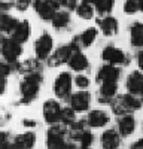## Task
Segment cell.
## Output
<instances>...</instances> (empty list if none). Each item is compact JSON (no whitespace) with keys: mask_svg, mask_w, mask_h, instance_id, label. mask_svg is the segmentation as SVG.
Listing matches in <instances>:
<instances>
[{"mask_svg":"<svg viewBox=\"0 0 143 149\" xmlns=\"http://www.w3.org/2000/svg\"><path fill=\"white\" fill-rule=\"evenodd\" d=\"M81 145H82V148H90V145L92 143V134L90 133V131H85L83 133V136L81 137Z\"/></svg>","mask_w":143,"mask_h":149,"instance_id":"cell-34","label":"cell"},{"mask_svg":"<svg viewBox=\"0 0 143 149\" xmlns=\"http://www.w3.org/2000/svg\"><path fill=\"white\" fill-rule=\"evenodd\" d=\"M125 86L130 94L143 95V73L140 70H134L128 74Z\"/></svg>","mask_w":143,"mask_h":149,"instance_id":"cell-11","label":"cell"},{"mask_svg":"<svg viewBox=\"0 0 143 149\" xmlns=\"http://www.w3.org/2000/svg\"><path fill=\"white\" fill-rule=\"evenodd\" d=\"M22 52V43L17 42L12 37H3L2 40V54L3 58L6 60V63H17L18 57Z\"/></svg>","mask_w":143,"mask_h":149,"instance_id":"cell-4","label":"cell"},{"mask_svg":"<svg viewBox=\"0 0 143 149\" xmlns=\"http://www.w3.org/2000/svg\"><path fill=\"white\" fill-rule=\"evenodd\" d=\"M139 6H140V10L143 12V0H139Z\"/></svg>","mask_w":143,"mask_h":149,"instance_id":"cell-39","label":"cell"},{"mask_svg":"<svg viewBox=\"0 0 143 149\" xmlns=\"http://www.w3.org/2000/svg\"><path fill=\"white\" fill-rule=\"evenodd\" d=\"M97 26L104 36H115L118 33V19L112 15H106L97 19Z\"/></svg>","mask_w":143,"mask_h":149,"instance_id":"cell-13","label":"cell"},{"mask_svg":"<svg viewBox=\"0 0 143 149\" xmlns=\"http://www.w3.org/2000/svg\"><path fill=\"white\" fill-rule=\"evenodd\" d=\"M125 100L127 103L130 104V107L136 110V109H140L143 106V95H137V94H125Z\"/></svg>","mask_w":143,"mask_h":149,"instance_id":"cell-28","label":"cell"},{"mask_svg":"<svg viewBox=\"0 0 143 149\" xmlns=\"http://www.w3.org/2000/svg\"><path fill=\"white\" fill-rule=\"evenodd\" d=\"M110 106H112L113 113H116L118 116L130 115L131 112H134L133 109L130 107V104L127 103V100H125V95H119V97L113 98V100L110 102Z\"/></svg>","mask_w":143,"mask_h":149,"instance_id":"cell-18","label":"cell"},{"mask_svg":"<svg viewBox=\"0 0 143 149\" xmlns=\"http://www.w3.org/2000/svg\"><path fill=\"white\" fill-rule=\"evenodd\" d=\"M30 33H31L30 22L27 19H24V21H19L18 27L15 29L14 33L10 34V37H12V39H15L17 42H19V43H26L28 40V37H30Z\"/></svg>","mask_w":143,"mask_h":149,"instance_id":"cell-16","label":"cell"},{"mask_svg":"<svg viewBox=\"0 0 143 149\" xmlns=\"http://www.w3.org/2000/svg\"><path fill=\"white\" fill-rule=\"evenodd\" d=\"M118 128H119V134L124 136V137H127V136H130L131 133L134 131L136 128V121L134 118L131 115H124L119 118L118 121Z\"/></svg>","mask_w":143,"mask_h":149,"instance_id":"cell-20","label":"cell"},{"mask_svg":"<svg viewBox=\"0 0 143 149\" xmlns=\"http://www.w3.org/2000/svg\"><path fill=\"white\" fill-rule=\"evenodd\" d=\"M121 143V137L115 130H106L101 134V146L103 149H118Z\"/></svg>","mask_w":143,"mask_h":149,"instance_id":"cell-17","label":"cell"},{"mask_svg":"<svg viewBox=\"0 0 143 149\" xmlns=\"http://www.w3.org/2000/svg\"><path fill=\"white\" fill-rule=\"evenodd\" d=\"M64 134H66V125H52L46 133V146L48 149H64Z\"/></svg>","mask_w":143,"mask_h":149,"instance_id":"cell-3","label":"cell"},{"mask_svg":"<svg viewBox=\"0 0 143 149\" xmlns=\"http://www.w3.org/2000/svg\"><path fill=\"white\" fill-rule=\"evenodd\" d=\"M90 103H91V94L87 90H81L70 95V107H73L76 112L88 110Z\"/></svg>","mask_w":143,"mask_h":149,"instance_id":"cell-10","label":"cell"},{"mask_svg":"<svg viewBox=\"0 0 143 149\" xmlns=\"http://www.w3.org/2000/svg\"><path fill=\"white\" fill-rule=\"evenodd\" d=\"M54 48V39L49 33H42L39 39L34 42V52L39 60H48L51 57Z\"/></svg>","mask_w":143,"mask_h":149,"instance_id":"cell-6","label":"cell"},{"mask_svg":"<svg viewBox=\"0 0 143 149\" xmlns=\"http://www.w3.org/2000/svg\"><path fill=\"white\" fill-rule=\"evenodd\" d=\"M58 3L61 5L63 8H66L67 10H76V8H78V0H58Z\"/></svg>","mask_w":143,"mask_h":149,"instance_id":"cell-33","label":"cell"},{"mask_svg":"<svg viewBox=\"0 0 143 149\" xmlns=\"http://www.w3.org/2000/svg\"><path fill=\"white\" fill-rule=\"evenodd\" d=\"M22 124H24V127H36V121L33 119H24Z\"/></svg>","mask_w":143,"mask_h":149,"instance_id":"cell-38","label":"cell"},{"mask_svg":"<svg viewBox=\"0 0 143 149\" xmlns=\"http://www.w3.org/2000/svg\"><path fill=\"white\" fill-rule=\"evenodd\" d=\"M33 6L43 21H52L55 14L61 8L58 0H33Z\"/></svg>","mask_w":143,"mask_h":149,"instance_id":"cell-2","label":"cell"},{"mask_svg":"<svg viewBox=\"0 0 143 149\" xmlns=\"http://www.w3.org/2000/svg\"><path fill=\"white\" fill-rule=\"evenodd\" d=\"M82 149H90V148H82Z\"/></svg>","mask_w":143,"mask_h":149,"instance_id":"cell-41","label":"cell"},{"mask_svg":"<svg viewBox=\"0 0 143 149\" xmlns=\"http://www.w3.org/2000/svg\"><path fill=\"white\" fill-rule=\"evenodd\" d=\"M75 109L73 107H64L61 110V122L63 125H72L75 122Z\"/></svg>","mask_w":143,"mask_h":149,"instance_id":"cell-29","label":"cell"},{"mask_svg":"<svg viewBox=\"0 0 143 149\" xmlns=\"http://www.w3.org/2000/svg\"><path fill=\"white\" fill-rule=\"evenodd\" d=\"M52 27L55 30H64L69 24H70V15H69V10H58L55 17L52 18Z\"/></svg>","mask_w":143,"mask_h":149,"instance_id":"cell-24","label":"cell"},{"mask_svg":"<svg viewBox=\"0 0 143 149\" xmlns=\"http://www.w3.org/2000/svg\"><path fill=\"white\" fill-rule=\"evenodd\" d=\"M72 84L73 78L69 72H61L54 81V93L58 98H66L72 93Z\"/></svg>","mask_w":143,"mask_h":149,"instance_id":"cell-7","label":"cell"},{"mask_svg":"<svg viewBox=\"0 0 143 149\" xmlns=\"http://www.w3.org/2000/svg\"><path fill=\"white\" fill-rule=\"evenodd\" d=\"M137 63H139L140 70L143 72V51H140V52H139V55H137Z\"/></svg>","mask_w":143,"mask_h":149,"instance_id":"cell-37","label":"cell"},{"mask_svg":"<svg viewBox=\"0 0 143 149\" xmlns=\"http://www.w3.org/2000/svg\"><path fill=\"white\" fill-rule=\"evenodd\" d=\"M130 149H143V139H139L137 142H134Z\"/></svg>","mask_w":143,"mask_h":149,"instance_id":"cell-36","label":"cell"},{"mask_svg":"<svg viewBox=\"0 0 143 149\" xmlns=\"http://www.w3.org/2000/svg\"><path fill=\"white\" fill-rule=\"evenodd\" d=\"M130 39L131 45L136 48H143V22L136 21L130 27Z\"/></svg>","mask_w":143,"mask_h":149,"instance_id":"cell-19","label":"cell"},{"mask_svg":"<svg viewBox=\"0 0 143 149\" xmlns=\"http://www.w3.org/2000/svg\"><path fill=\"white\" fill-rule=\"evenodd\" d=\"M101 58L103 61H106L107 64L112 66H121V64H127V57L124 54L122 49H119L113 45H109L103 49L101 52Z\"/></svg>","mask_w":143,"mask_h":149,"instance_id":"cell-8","label":"cell"},{"mask_svg":"<svg viewBox=\"0 0 143 149\" xmlns=\"http://www.w3.org/2000/svg\"><path fill=\"white\" fill-rule=\"evenodd\" d=\"M137 10H140L139 0H125V3H124V12L125 14L133 15V14H136Z\"/></svg>","mask_w":143,"mask_h":149,"instance_id":"cell-30","label":"cell"},{"mask_svg":"<svg viewBox=\"0 0 143 149\" xmlns=\"http://www.w3.org/2000/svg\"><path fill=\"white\" fill-rule=\"evenodd\" d=\"M94 14H95V8H94V5H91L90 2H81L79 5H78V8H76V15L81 18V19H87V21H90V19H92L94 18Z\"/></svg>","mask_w":143,"mask_h":149,"instance_id":"cell-23","label":"cell"},{"mask_svg":"<svg viewBox=\"0 0 143 149\" xmlns=\"http://www.w3.org/2000/svg\"><path fill=\"white\" fill-rule=\"evenodd\" d=\"M118 91V82H104L100 84V93H99V100L101 103H109L113 100Z\"/></svg>","mask_w":143,"mask_h":149,"instance_id":"cell-15","label":"cell"},{"mask_svg":"<svg viewBox=\"0 0 143 149\" xmlns=\"http://www.w3.org/2000/svg\"><path fill=\"white\" fill-rule=\"evenodd\" d=\"M15 145L18 146V149H31L36 143V136L33 131H27L24 134H19L14 139Z\"/></svg>","mask_w":143,"mask_h":149,"instance_id":"cell-22","label":"cell"},{"mask_svg":"<svg viewBox=\"0 0 143 149\" xmlns=\"http://www.w3.org/2000/svg\"><path fill=\"white\" fill-rule=\"evenodd\" d=\"M61 106L55 100H46L43 103V118L48 124L55 125L58 121H61Z\"/></svg>","mask_w":143,"mask_h":149,"instance_id":"cell-9","label":"cell"},{"mask_svg":"<svg viewBox=\"0 0 143 149\" xmlns=\"http://www.w3.org/2000/svg\"><path fill=\"white\" fill-rule=\"evenodd\" d=\"M85 2H90V3H94V2H95V0H85Z\"/></svg>","mask_w":143,"mask_h":149,"instance_id":"cell-40","label":"cell"},{"mask_svg":"<svg viewBox=\"0 0 143 149\" xmlns=\"http://www.w3.org/2000/svg\"><path fill=\"white\" fill-rule=\"evenodd\" d=\"M75 85L79 90H87L90 86V79L85 76V74H78V76L75 78Z\"/></svg>","mask_w":143,"mask_h":149,"instance_id":"cell-31","label":"cell"},{"mask_svg":"<svg viewBox=\"0 0 143 149\" xmlns=\"http://www.w3.org/2000/svg\"><path fill=\"white\" fill-rule=\"evenodd\" d=\"M97 34H99V31H97V29H95V27H90L87 30H83L81 33V36H79L81 45L85 46V48L91 46L95 42V39H97Z\"/></svg>","mask_w":143,"mask_h":149,"instance_id":"cell-26","label":"cell"},{"mask_svg":"<svg viewBox=\"0 0 143 149\" xmlns=\"http://www.w3.org/2000/svg\"><path fill=\"white\" fill-rule=\"evenodd\" d=\"M30 3H33V0H15L14 2V6L18 9V10H21V12H24L28 6H30Z\"/></svg>","mask_w":143,"mask_h":149,"instance_id":"cell-35","label":"cell"},{"mask_svg":"<svg viewBox=\"0 0 143 149\" xmlns=\"http://www.w3.org/2000/svg\"><path fill=\"white\" fill-rule=\"evenodd\" d=\"M87 122H88V125L92 127V128H100V127H104L106 124L109 122V115H107L104 110H101V109H94V110H91L88 113Z\"/></svg>","mask_w":143,"mask_h":149,"instance_id":"cell-14","label":"cell"},{"mask_svg":"<svg viewBox=\"0 0 143 149\" xmlns=\"http://www.w3.org/2000/svg\"><path fill=\"white\" fill-rule=\"evenodd\" d=\"M113 3L115 0H95L94 2V8L97 10L99 15H109L112 9H113Z\"/></svg>","mask_w":143,"mask_h":149,"instance_id":"cell-27","label":"cell"},{"mask_svg":"<svg viewBox=\"0 0 143 149\" xmlns=\"http://www.w3.org/2000/svg\"><path fill=\"white\" fill-rule=\"evenodd\" d=\"M19 21L17 18H14L12 15H9L8 12L6 14H2V22H0V26H2V31L5 34H12L15 31V29L18 27Z\"/></svg>","mask_w":143,"mask_h":149,"instance_id":"cell-25","label":"cell"},{"mask_svg":"<svg viewBox=\"0 0 143 149\" xmlns=\"http://www.w3.org/2000/svg\"><path fill=\"white\" fill-rule=\"evenodd\" d=\"M76 51H78V48L73 43L60 46V48H57V51H54V54L48 58V64H49L51 67H57L60 64L69 63V60L72 58V55H73Z\"/></svg>","mask_w":143,"mask_h":149,"instance_id":"cell-5","label":"cell"},{"mask_svg":"<svg viewBox=\"0 0 143 149\" xmlns=\"http://www.w3.org/2000/svg\"><path fill=\"white\" fill-rule=\"evenodd\" d=\"M119 76H121V70L116 66L112 64H104L103 67H100L99 73H97V82L104 84V82H118Z\"/></svg>","mask_w":143,"mask_h":149,"instance_id":"cell-12","label":"cell"},{"mask_svg":"<svg viewBox=\"0 0 143 149\" xmlns=\"http://www.w3.org/2000/svg\"><path fill=\"white\" fill-rule=\"evenodd\" d=\"M69 66L75 72H82V70H85L88 67V58L85 57V54L76 51L73 55H72V58L69 60Z\"/></svg>","mask_w":143,"mask_h":149,"instance_id":"cell-21","label":"cell"},{"mask_svg":"<svg viewBox=\"0 0 143 149\" xmlns=\"http://www.w3.org/2000/svg\"><path fill=\"white\" fill-rule=\"evenodd\" d=\"M2 149H18L15 142H10L8 139V133H2Z\"/></svg>","mask_w":143,"mask_h":149,"instance_id":"cell-32","label":"cell"},{"mask_svg":"<svg viewBox=\"0 0 143 149\" xmlns=\"http://www.w3.org/2000/svg\"><path fill=\"white\" fill-rule=\"evenodd\" d=\"M40 81H42L40 73H27L22 78L19 84V93L24 103H30L36 98V95L39 94Z\"/></svg>","mask_w":143,"mask_h":149,"instance_id":"cell-1","label":"cell"}]
</instances>
